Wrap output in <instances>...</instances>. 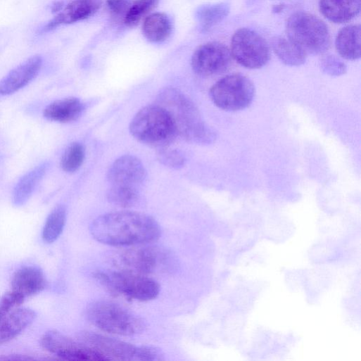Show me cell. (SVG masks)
I'll return each instance as SVG.
<instances>
[{
    "mask_svg": "<svg viewBox=\"0 0 361 361\" xmlns=\"http://www.w3.org/2000/svg\"><path fill=\"white\" fill-rule=\"evenodd\" d=\"M255 94L253 82L240 74L226 76L215 84L210 91L213 103L219 108L230 112L243 110L249 107Z\"/></svg>",
    "mask_w": 361,
    "mask_h": 361,
    "instance_id": "cell-8",
    "label": "cell"
},
{
    "mask_svg": "<svg viewBox=\"0 0 361 361\" xmlns=\"http://www.w3.org/2000/svg\"><path fill=\"white\" fill-rule=\"evenodd\" d=\"M146 177V171L141 161L132 156L118 159L110 167L108 179L112 186L137 188Z\"/></svg>",
    "mask_w": 361,
    "mask_h": 361,
    "instance_id": "cell-14",
    "label": "cell"
},
{
    "mask_svg": "<svg viewBox=\"0 0 361 361\" xmlns=\"http://www.w3.org/2000/svg\"><path fill=\"white\" fill-rule=\"evenodd\" d=\"M156 103L168 113L177 135L184 139L197 144L215 141L214 131L204 122L194 103L180 91L173 88L163 89Z\"/></svg>",
    "mask_w": 361,
    "mask_h": 361,
    "instance_id": "cell-2",
    "label": "cell"
},
{
    "mask_svg": "<svg viewBox=\"0 0 361 361\" xmlns=\"http://www.w3.org/2000/svg\"><path fill=\"white\" fill-rule=\"evenodd\" d=\"M142 31L145 38L150 42L163 43L171 36V20L165 13H153L145 18Z\"/></svg>",
    "mask_w": 361,
    "mask_h": 361,
    "instance_id": "cell-22",
    "label": "cell"
},
{
    "mask_svg": "<svg viewBox=\"0 0 361 361\" xmlns=\"http://www.w3.org/2000/svg\"><path fill=\"white\" fill-rule=\"evenodd\" d=\"M80 339L101 354L107 360H160L161 352L156 348L137 346L129 343L91 331H82Z\"/></svg>",
    "mask_w": 361,
    "mask_h": 361,
    "instance_id": "cell-7",
    "label": "cell"
},
{
    "mask_svg": "<svg viewBox=\"0 0 361 361\" xmlns=\"http://www.w3.org/2000/svg\"><path fill=\"white\" fill-rule=\"evenodd\" d=\"M44 349L67 360H107L100 353L56 330L44 334L42 338Z\"/></svg>",
    "mask_w": 361,
    "mask_h": 361,
    "instance_id": "cell-12",
    "label": "cell"
},
{
    "mask_svg": "<svg viewBox=\"0 0 361 361\" xmlns=\"http://www.w3.org/2000/svg\"><path fill=\"white\" fill-rule=\"evenodd\" d=\"M94 277L111 293L138 301L155 299L160 293L158 282L146 275L126 271L96 272Z\"/></svg>",
    "mask_w": 361,
    "mask_h": 361,
    "instance_id": "cell-6",
    "label": "cell"
},
{
    "mask_svg": "<svg viewBox=\"0 0 361 361\" xmlns=\"http://www.w3.org/2000/svg\"><path fill=\"white\" fill-rule=\"evenodd\" d=\"M67 220V210L64 205L56 207L49 216L43 231L45 242L52 243L62 234Z\"/></svg>",
    "mask_w": 361,
    "mask_h": 361,
    "instance_id": "cell-26",
    "label": "cell"
},
{
    "mask_svg": "<svg viewBox=\"0 0 361 361\" xmlns=\"http://www.w3.org/2000/svg\"><path fill=\"white\" fill-rule=\"evenodd\" d=\"M287 38L306 55L325 53L331 46L328 27L317 17L303 12L293 14L286 23Z\"/></svg>",
    "mask_w": 361,
    "mask_h": 361,
    "instance_id": "cell-4",
    "label": "cell"
},
{
    "mask_svg": "<svg viewBox=\"0 0 361 361\" xmlns=\"http://www.w3.org/2000/svg\"><path fill=\"white\" fill-rule=\"evenodd\" d=\"M232 58L241 66L258 70L265 66L270 58V50L265 40L255 32L243 28L237 30L231 41Z\"/></svg>",
    "mask_w": 361,
    "mask_h": 361,
    "instance_id": "cell-9",
    "label": "cell"
},
{
    "mask_svg": "<svg viewBox=\"0 0 361 361\" xmlns=\"http://www.w3.org/2000/svg\"><path fill=\"white\" fill-rule=\"evenodd\" d=\"M91 233L99 242L113 246H130L156 241L161 229L151 217L132 211L108 213L96 219Z\"/></svg>",
    "mask_w": 361,
    "mask_h": 361,
    "instance_id": "cell-1",
    "label": "cell"
},
{
    "mask_svg": "<svg viewBox=\"0 0 361 361\" xmlns=\"http://www.w3.org/2000/svg\"><path fill=\"white\" fill-rule=\"evenodd\" d=\"M108 198L114 205L129 208L137 204L139 195L137 188L112 186L108 191Z\"/></svg>",
    "mask_w": 361,
    "mask_h": 361,
    "instance_id": "cell-28",
    "label": "cell"
},
{
    "mask_svg": "<svg viewBox=\"0 0 361 361\" xmlns=\"http://www.w3.org/2000/svg\"><path fill=\"white\" fill-rule=\"evenodd\" d=\"M30 359H32L29 357H22L21 355H8V357H0V360H30Z\"/></svg>",
    "mask_w": 361,
    "mask_h": 361,
    "instance_id": "cell-34",
    "label": "cell"
},
{
    "mask_svg": "<svg viewBox=\"0 0 361 361\" xmlns=\"http://www.w3.org/2000/svg\"><path fill=\"white\" fill-rule=\"evenodd\" d=\"M84 158V146L80 143H73L65 151L61 160V167L66 172H75L81 167Z\"/></svg>",
    "mask_w": 361,
    "mask_h": 361,
    "instance_id": "cell-29",
    "label": "cell"
},
{
    "mask_svg": "<svg viewBox=\"0 0 361 361\" xmlns=\"http://www.w3.org/2000/svg\"><path fill=\"white\" fill-rule=\"evenodd\" d=\"M272 48L279 60L287 66H300L306 61V53L288 38L275 37Z\"/></svg>",
    "mask_w": 361,
    "mask_h": 361,
    "instance_id": "cell-23",
    "label": "cell"
},
{
    "mask_svg": "<svg viewBox=\"0 0 361 361\" xmlns=\"http://www.w3.org/2000/svg\"><path fill=\"white\" fill-rule=\"evenodd\" d=\"M84 110L83 103L76 98H67L50 104L44 111L48 120L68 123L77 120Z\"/></svg>",
    "mask_w": 361,
    "mask_h": 361,
    "instance_id": "cell-19",
    "label": "cell"
},
{
    "mask_svg": "<svg viewBox=\"0 0 361 361\" xmlns=\"http://www.w3.org/2000/svg\"><path fill=\"white\" fill-rule=\"evenodd\" d=\"M321 14L335 24H344L356 18L360 12V0H320Z\"/></svg>",
    "mask_w": 361,
    "mask_h": 361,
    "instance_id": "cell-18",
    "label": "cell"
},
{
    "mask_svg": "<svg viewBox=\"0 0 361 361\" xmlns=\"http://www.w3.org/2000/svg\"><path fill=\"white\" fill-rule=\"evenodd\" d=\"M37 317V313L30 308H19L8 313L0 322V346L17 337Z\"/></svg>",
    "mask_w": 361,
    "mask_h": 361,
    "instance_id": "cell-17",
    "label": "cell"
},
{
    "mask_svg": "<svg viewBox=\"0 0 361 361\" xmlns=\"http://www.w3.org/2000/svg\"><path fill=\"white\" fill-rule=\"evenodd\" d=\"M132 3V0H107L106 5L115 20L124 21Z\"/></svg>",
    "mask_w": 361,
    "mask_h": 361,
    "instance_id": "cell-32",
    "label": "cell"
},
{
    "mask_svg": "<svg viewBox=\"0 0 361 361\" xmlns=\"http://www.w3.org/2000/svg\"><path fill=\"white\" fill-rule=\"evenodd\" d=\"M169 253L158 247H139L123 251L115 259L120 270L147 275L164 268Z\"/></svg>",
    "mask_w": 361,
    "mask_h": 361,
    "instance_id": "cell-10",
    "label": "cell"
},
{
    "mask_svg": "<svg viewBox=\"0 0 361 361\" xmlns=\"http://www.w3.org/2000/svg\"><path fill=\"white\" fill-rule=\"evenodd\" d=\"M129 129L137 141L153 147L165 148L177 136L171 117L157 104L140 110Z\"/></svg>",
    "mask_w": 361,
    "mask_h": 361,
    "instance_id": "cell-3",
    "label": "cell"
},
{
    "mask_svg": "<svg viewBox=\"0 0 361 361\" xmlns=\"http://www.w3.org/2000/svg\"><path fill=\"white\" fill-rule=\"evenodd\" d=\"M43 63L42 56L37 55L13 70L0 81V95L14 94L30 84L40 73Z\"/></svg>",
    "mask_w": 361,
    "mask_h": 361,
    "instance_id": "cell-15",
    "label": "cell"
},
{
    "mask_svg": "<svg viewBox=\"0 0 361 361\" xmlns=\"http://www.w3.org/2000/svg\"><path fill=\"white\" fill-rule=\"evenodd\" d=\"M335 47L338 54L347 61H357L360 58V26H348L339 31Z\"/></svg>",
    "mask_w": 361,
    "mask_h": 361,
    "instance_id": "cell-20",
    "label": "cell"
},
{
    "mask_svg": "<svg viewBox=\"0 0 361 361\" xmlns=\"http://www.w3.org/2000/svg\"><path fill=\"white\" fill-rule=\"evenodd\" d=\"M102 6V0H74L44 27L39 34L50 32L56 28L85 20L96 14Z\"/></svg>",
    "mask_w": 361,
    "mask_h": 361,
    "instance_id": "cell-13",
    "label": "cell"
},
{
    "mask_svg": "<svg viewBox=\"0 0 361 361\" xmlns=\"http://www.w3.org/2000/svg\"><path fill=\"white\" fill-rule=\"evenodd\" d=\"M25 299L23 295L13 290L6 293L0 300V308L7 315L13 308L23 304Z\"/></svg>",
    "mask_w": 361,
    "mask_h": 361,
    "instance_id": "cell-33",
    "label": "cell"
},
{
    "mask_svg": "<svg viewBox=\"0 0 361 361\" xmlns=\"http://www.w3.org/2000/svg\"><path fill=\"white\" fill-rule=\"evenodd\" d=\"M159 161L172 169H180L186 163V158L179 151L163 148L158 153Z\"/></svg>",
    "mask_w": 361,
    "mask_h": 361,
    "instance_id": "cell-30",
    "label": "cell"
},
{
    "mask_svg": "<svg viewBox=\"0 0 361 361\" xmlns=\"http://www.w3.org/2000/svg\"><path fill=\"white\" fill-rule=\"evenodd\" d=\"M230 50L219 42H210L198 47L191 59V66L198 75L210 77L226 72L232 62Z\"/></svg>",
    "mask_w": 361,
    "mask_h": 361,
    "instance_id": "cell-11",
    "label": "cell"
},
{
    "mask_svg": "<svg viewBox=\"0 0 361 361\" xmlns=\"http://www.w3.org/2000/svg\"><path fill=\"white\" fill-rule=\"evenodd\" d=\"M6 316L5 312L0 308V322Z\"/></svg>",
    "mask_w": 361,
    "mask_h": 361,
    "instance_id": "cell-36",
    "label": "cell"
},
{
    "mask_svg": "<svg viewBox=\"0 0 361 361\" xmlns=\"http://www.w3.org/2000/svg\"><path fill=\"white\" fill-rule=\"evenodd\" d=\"M47 281L43 271L34 266H26L18 270L12 280L13 290L25 298L44 291Z\"/></svg>",
    "mask_w": 361,
    "mask_h": 361,
    "instance_id": "cell-16",
    "label": "cell"
},
{
    "mask_svg": "<svg viewBox=\"0 0 361 361\" xmlns=\"http://www.w3.org/2000/svg\"><path fill=\"white\" fill-rule=\"evenodd\" d=\"M230 6L221 3L201 6L196 12V18L201 28L208 31L222 22L229 14Z\"/></svg>",
    "mask_w": 361,
    "mask_h": 361,
    "instance_id": "cell-25",
    "label": "cell"
},
{
    "mask_svg": "<svg viewBox=\"0 0 361 361\" xmlns=\"http://www.w3.org/2000/svg\"><path fill=\"white\" fill-rule=\"evenodd\" d=\"M343 254L336 241L324 240L314 244L308 252L309 259L317 265H327L338 260Z\"/></svg>",
    "mask_w": 361,
    "mask_h": 361,
    "instance_id": "cell-24",
    "label": "cell"
},
{
    "mask_svg": "<svg viewBox=\"0 0 361 361\" xmlns=\"http://www.w3.org/2000/svg\"><path fill=\"white\" fill-rule=\"evenodd\" d=\"M48 163H44L26 174L18 183L13 192V203L16 206L25 204L44 179L49 169Z\"/></svg>",
    "mask_w": 361,
    "mask_h": 361,
    "instance_id": "cell-21",
    "label": "cell"
},
{
    "mask_svg": "<svg viewBox=\"0 0 361 361\" xmlns=\"http://www.w3.org/2000/svg\"><path fill=\"white\" fill-rule=\"evenodd\" d=\"M92 324L110 334L132 336L142 332L144 320L122 306L106 300L96 301L87 310Z\"/></svg>",
    "mask_w": 361,
    "mask_h": 361,
    "instance_id": "cell-5",
    "label": "cell"
},
{
    "mask_svg": "<svg viewBox=\"0 0 361 361\" xmlns=\"http://www.w3.org/2000/svg\"><path fill=\"white\" fill-rule=\"evenodd\" d=\"M285 9V6L284 4H279L277 6H274L272 8V13L274 14H278L281 13Z\"/></svg>",
    "mask_w": 361,
    "mask_h": 361,
    "instance_id": "cell-35",
    "label": "cell"
},
{
    "mask_svg": "<svg viewBox=\"0 0 361 361\" xmlns=\"http://www.w3.org/2000/svg\"><path fill=\"white\" fill-rule=\"evenodd\" d=\"M322 71L331 77H339L346 72V65L338 58L333 56L322 58L319 63Z\"/></svg>",
    "mask_w": 361,
    "mask_h": 361,
    "instance_id": "cell-31",
    "label": "cell"
},
{
    "mask_svg": "<svg viewBox=\"0 0 361 361\" xmlns=\"http://www.w3.org/2000/svg\"><path fill=\"white\" fill-rule=\"evenodd\" d=\"M160 0H135L127 13L124 23L129 27H134L147 18L159 4Z\"/></svg>",
    "mask_w": 361,
    "mask_h": 361,
    "instance_id": "cell-27",
    "label": "cell"
}]
</instances>
